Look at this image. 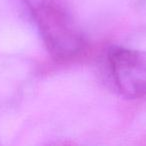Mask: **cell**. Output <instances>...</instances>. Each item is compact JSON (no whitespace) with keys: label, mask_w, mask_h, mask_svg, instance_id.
Returning a JSON list of instances; mask_svg holds the SVG:
<instances>
[{"label":"cell","mask_w":146,"mask_h":146,"mask_svg":"<svg viewBox=\"0 0 146 146\" xmlns=\"http://www.w3.org/2000/svg\"><path fill=\"white\" fill-rule=\"evenodd\" d=\"M31 12L47 50L57 60L79 55L85 48L84 36L70 13L55 0H37Z\"/></svg>","instance_id":"6da1fadb"},{"label":"cell","mask_w":146,"mask_h":146,"mask_svg":"<svg viewBox=\"0 0 146 146\" xmlns=\"http://www.w3.org/2000/svg\"><path fill=\"white\" fill-rule=\"evenodd\" d=\"M108 62L114 83L122 95L146 96V51L114 46L108 53Z\"/></svg>","instance_id":"7a4b0ae2"}]
</instances>
